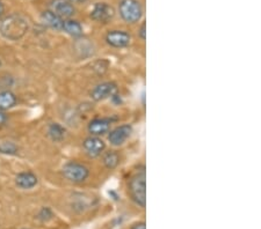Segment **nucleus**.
I'll use <instances>...</instances> for the list:
<instances>
[{
  "instance_id": "nucleus-1",
  "label": "nucleus",
  "mask_w": 261,
  "mask_h": 229,
  "mask_svg": "<svg viewBox=\"0 0 261 229\" xmlns=\"http://www.w3.org/2000/svg\"><path fill=\"white\" fill-rule=\"evenodd\" d=\"M28 30V21L23 16L13 14L7 16L0 23V34L5 39L16 41L26 34Z\"/></svg>"
},
{
  "instance_id": "nucleus-2",
  "label": "nucleus",
  "mask_w": 261,
  "mask_h": 229,
  "mask_svg": "<svg viewBox=\"0 0 261 229\" xmlns=\"http://www.w3.org/2000/svg\"><path fill=\"white\" fill-rule=\"evenodd\" d=\"M129 191L134 202L144 208L146 205V175L142 169L132 178L129 184Z\"/></svg>"
},
{
  "instance_id": "nucleus-3",
  "label": "nucleus",
  "mask_w": 261,
  "mask_h": 229,
  "mask_svg": "<svg viewBox=\"0 0 261 229\" xmlns=\"http://www.w3.org/2000/svg\"><path fill=\"white\" fill-rule=\"evenodd\" d=\"M119 11L122 19L129 23L137 22L143 14L142 5L137 0H122L120 3Z\"/></svg>"
},
{
  "instance_id": "nucleus-4",
  "label": "nucleus",
  "mask_w": 261,
  "mask_h": 229,
  "mask_svg": "<svg viewBox=\"0 0 261 229\" xmlns=\"http://www.w3.org/2000/svg\"><path fill=\"white\" fill-rule=\"evenodd\" d=\"M63 175L66 180L73 183H82L86 180L90 175V170L84 165L77 162H70L63 168Z\"/></svg>"
},
{
  "instance_id": "nucleus-5",
  "label": "nucleus",
  "mask_w": 261,
  "mask_h": 229,
  "mask_svg": "<svg viewBox=\"0 0 261 229\" xmlns=\"http://www.w3.org/2000/svg\"><path fill=\"white\" fill-rule=\"evenodd\" d=\"M114 16V8L106 3H99L91 12V18L96 22H107Z\"/></svg>"
},
{
  "instance_id": "nucleus-6",
  "label": "nucleus",
  "mask_w": 261,
  "mask_h": 229,
  "mask_svg": "<svg viewBox=\"0 0 261 229\" xmlns=\"http://www.w3.org/2000/svg\"><path fill=\"white\" fill-rule=\"evenodd\" d=\"M50 11L57 14L63 20L70 19L75 12L73 5H71V3L66 2V0H53L51 4H50Z\"/></svg>"
},
{
  "instance_id": "nucleus-7",
  "label": "nucleus",
  "mask_w": 261,
  "mask_h": 229,
  "mask_svg": "<svg viewBox=\"0 0 261 229\" xmlns=\"http://www.w3.org/2000/svg\"><path fill=\"white\" fill-rule=\"evenodd\" d=\"M116 93V85L114 82H103L100 83L92 90L91 97L94 101H102L108 97L113 96Z\"/></svg>"
},
{
  "instance_id": "nucleus-8",
  "label": "nucleus",
  "mask_w": 261,
  "mask_h": 229,
  "mask_svg": "<svg viewBox=\"0 0 261 229\" xmlns=\"http://www.w3.org/2000/svg\"><path fill=\"white\" fill-rule=\"evenodd\" d=\"M83 145L86 153L92 157L99 156L100 154L105 151V148H106V145H105L103 141L101 140L99 137L94 136L86 138Z\"/></svg>"
},
{
  "instance_id": "nucleus-9",
  "label": "nucleus",
  "mask_w": 261,
  "mask_h": 229,
  "mask_svg": "<svg viewBox=\"0 0 261 229\" xmlns=\"http://www.w3.org/2000/svg\"><path fill=\"white\" fill-rule=\"evenodd\" d=\"M133 128L130 125H122V126H119L113 130L108 136V140L109 143L114 146H120L127 140L130 135H132Z\"/></svg>"
},
{
  "instance_id": "nucleus-10",
  "label": "nucleus",
  "mask_w": 261,
  "mask_h": 229,
  "mask_svg": "<svg viewBox=\"0 0 261 229\" xmlns=\"http://www.w3.org/2000/svg\"><path fill=\"white\" fill-rule=\"evenodd\" d=\"M106 41L109 45L114 48H124L130 43V35L125 31L113 30L107 34Z\"/></svg>"
},
{
  "instance_id": "nucleus-11",
  "label": "nucleus",
  "mask_w": 261,
  "mask_h": 229,
  "mask_svg": "<svg viewBox=\"0 0 261 229\" xmlns=\"http://www.w3.org/2000/svg\"><path fill=\"white\" fill-rule=\"evenodd\" d=\"M109 128H111V122L105 118H96L92 120L90 125H88V131L94 137L105 135V133L109 131Z\"/></svg>"
},
{
  "instance_id": "nucleus-12",
  "label": "nucleus",
  "mask_w": 261,
  "mask_h": 229,
  "mask_svg": "<svg viewBox=\"0 0 261 229\" xmlns=\"http://www.w3.org/2000/svg\"><path fill=\"white\" fill-rule=\"evenodd\" d=\"M41 19L43 21L44 24L55 30H63V24H64V20L60 18L57 14H55L51 11H45L42 13Z\"/></svg>"
},
{
  "instance_id": "nucleus-13",
  "label": "nucleus",
  "mask_w": 261,
  "mask_h": 229,
  "mask_svg": "<svg viewBox=\"0 0 261 229\" xmlns=\"http://www.w3.org/2000/svg\"><path fill=\"white\" fill-rule=\"evenodd\" d=\"M15 183L21 189H32L37 184V177L31 172L20 173L15 178Z\"/></svg>"
},
{
  "instance_id": "nucleus-14",
  "label": "nucleus",
  "mask_w": 261,
  "mask_h": 229,
  "mask_svg": "<svg viewBox=\"0 0 261 229\" xmlns=\"http://www.w3.org/2000/svg\"><path fill=\"white\" fill-rule=\"evenodd\" d=\"M16 103V96L11 91L5 90L0 93V111L13 108Z\"/></svg>"
},
{
  "instance_id": "nucleus-15",
  "label": "nucleus",
  "mask_w": 261,
  "mask_h": 229,
  "mask_svg": "<svg viewBox=\"0 0 261 229\" xmlns=\"http://www.w3.org/2000/svg\"><path fill=\"white\" fill-rule=\"evenodd\" d=\"M63 30L66 31L67 34L73 36V37H79L83 34L82 24L79 23L78 21H74V20L64 21V24H63Z\"/></svg>"
},
{
  "instance_id": "nucleus-16",
  "label": "nucleus",
  "mask_w": 261,
  "mask_h": 229,
  "mask_svg": "<svg viewBox=\"0 0 261 229\" xmlns=\"http://www.w3.org/2000/svg\"><path fill=\"white\" fill-rule=\"evenodd\" d=\"M48 135L51 140L61 141L65 137V128L58 123H53L48 128Z\"/></svg>"
},
{
  "instance_id": "nucleus-17",
  "label": "nucleus",
  "mask_w": 261,
  "mask_h": 229,
  "mask_svg": "<svg viewBox=\"0 0 261 229\" xmlns=\"http://www.w3.org/2000/svg\"><path fill=\"white\" fill-rule=\"evenodd\" d=\"M120 163V156L119 154L116 152L112 151V152H108L105 154L103 156V165L106 166V168L108 169H115L117 166Z\"/></svg>"
},
{
  "instance_id": "nucleus-18",
  "label": "nucleus",
  "mask_w": 261,
  "mask_h": 229,
  "mask_svg": "<svg viewBox=\"0 0 261 229\" xmlns=\"http://www.w3.org/2000/svg\"><path fill=\"white\" fill-rule=\"evenodd\" d=\"M18 152V147L13 143L5 141V143L0 144V153L3 154H15Z\"/></svg>"
},
{
  "instance_id": "nucleus-19",
  "label": "nucleus",
  "mask_w": 261,
  "mask_h": 229,
  "mask_svg": "<svg viewBox=\"0 0 261 229\" xmlns=\"http://www.w3.org/2000/svg\"><path fill=\"white\" fill-rule=\"evenodd\" d=\"M138 35H140V37L143 41L146 40V24L145 23H143L141 26L140 30H138Z\"/></svg>"
},
{
  "instance_id": "nucleus-20",
  "label": "nucleus",
  "mask_w": 261,
  "mask_h": 229,
  "mask_svg": "<svg viewBox=\"0 0 261 229\" xmlns=\"http://www.w3.org/2000/svg\"><path fill=\"white\" fill-rule=\"evenodd\" d=\"M6 120H7V116H6L5 114H4L3 111H0V125L5 124Z\"/></svg>"
},
{
  "instance_id": "nucleus-21",
  "label": "nucleus",
  "mask_w": 261,
  "mask_h": 229,
  "mask_svg": "<svg viewBox=\"0 0 261 229\" xmlns=\"http://www.w3.org/2000/svg\"><path fill=\"white\" fill-rule=\"evenodd\" d=\"M132 229H146L145 227V223L144 222H140V223H136Z\"/></svg>"
},
{
  "instance_id": "nucleus-22",
  "label": "nucleus",
  "mask_w": 261,
  "mask_h": 229,
  "mask_svg": "<svg viewBox=\"0 0 261 229\" xmlns=\"http://www.w3.org/2000/svg\"><path fill=\"white\" fill-rule=\"evenodd\" d=\"M66 2H69V3H74V4H82V3L85 2V0H66Z\"/></svg>"
},
{
  "instance_id": "nucleus-23",
  "label": "nucleus",
  "mask_w": 261,
  "mask_h": 229,
  "mask_svg": "<svg viewBox=\"0 0 261 229\" xmlns=\"http://www.w3.org/2000/svg\"><path fill=\"white\" fill-rule=\"evenodd\" d=\"M3 15H4V5H3V3L0 2V19H2Z\"/></svg>"
},
{
  "instance_id": "nucleus-24",
  "label": "nucleus",
  "mask_w": 261,
  "mask_h": 229,
  "mask_svg": "<svg viewBox=\"0 0 261 229\" xmlns=\"http://www.w3.org/2000/svg\"><path fill=\"white\" fill-rule=\"evenodd\" d=\"M0 65H2V62H0Z\"/></svg>"
}]
</instances>
